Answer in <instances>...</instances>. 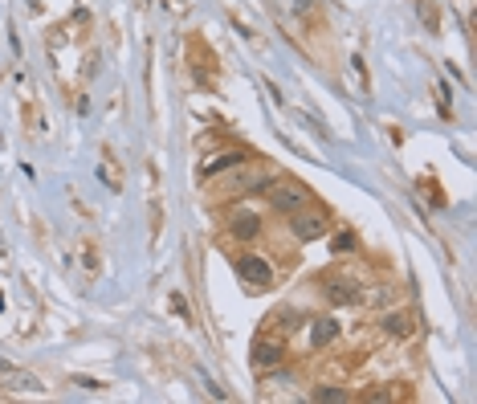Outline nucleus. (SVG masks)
Segmentation results:
<instances>
[{
    "mask_svg": "<svg viewBox=\"0 0 477 404\" xmlns=\"http://www.w3.org/2000/svg\"><path fill=\"white\" fill-rule=\"evenodd\" d=\"M229 172H232V176H220V180H216V188H213L220 200L249 196V192H265V188L274 184V176L262 172V168H245V163H237V168H229Z\"/></svg>",
    "mask_w": 477,
    "mask_h": 404,
    "instance_id": "1",
    "label": "nucleus"
},
{
    "mask_svg": "<svg viewBox=\"0 0 477 404\" xmlns=\"http://www.w3.org/2000/svg\"><path fill=\"white\" fill-rule=\"evenodd\" d=\"M306 200H310V192H306L302 184H294V180H286V184L274 180V184H269V204L278 212H298Z\"/></svg>",
    "mask_w": 477,
    "mask_h": 404,
    "instance_id": "2",
    "label": "nucleus"
},
{
    "mask_svg": "<svg viewBox=\"0 0 477 404\" xmlns=\"http://www.w3.org/2000/svg\"><path fill=\"white\" fill-rule=\"evenodd\" d=\"M232 266H237L241 282H249V286H257V290H269V286H274V270H269V261H265V258L241 253V258L232 261Z\"/></svg>",
    "mask_w": 477,
    "mask_h": 404,
    "instance_id": "3",
    "label": "nucleus"
},
{
    "mask_svg": "<svg viewBox=\"0 0 477 404\" xmlns=\"http://www.w3.org/2000/svg\"><path fill=\"white\" fill-rule=\"evenodd\" d=\"M322 286H327V298L335 302V307H355V302H363V290H359V282L355 278H322Z\"/></svg>",
    "mask_w": 477,
    "mask_h": 404,
    "instance_id": "4",
    "label": "nucleus"
},
{
    "mask_svg": "<svg viewBox=\"0 0 477 404\" xmlns=\"http://www.w3.org/2000/svg\"><path fill=\"white\" fill-rule=\"evenodd\" d=\"M330 233V221L327 212H294V237L298 241H318V237H327Z\"/></svg>",
    "mask_w": 477,
    "mask_h": 404,
    "instance_id": "5",
    "label": "nucleus"
},
{
    "mask_svg": "<svg viewBox=\"0 0 477 404\" xmlns=\"http://www.w3.org/2000/svg\"><path fill=\"white\" fill-rule=\"evenodd\" d=\"M249 155L245 151H220V155H213V160H204V168H200V176L213 180L216 172H229V168H237V163H245Z\"/></svg>",
    "mask_w": 477,
    "mask_h": 404,
    "instance_id": "6",
    "label": "nucleus"
},
{
    "mask_svg": "<svg viewBox=\"0 0 477 404\" xmlns=\"http://www.w3.org/2000/svg\"><path fill=\"white\" fill-rule=\"evenodd\" d=\"M281 356H286V347L281 343H253V364L257 368H274V364H281Z\"/></svg>",
    "mask_w": 477,
    "mask_h": 404,
    "instance_id": "7",
    "label": "nucleus"
},
{
    "mask_svg": "<svg viewBox=\"0 0 477 404\" xmlns=\"http://www.w3.org/2000/svg\"><path fill=\"white\" fill-rule=\"evenodd\" d=\"M335 339H339V323H335V319H314V327H310L314 347H330Z\"/></svg>",
    "mask_w": 477,
    "mask_h": 404,
    "instance_id": "8",
    "label": "nucleus"
},
{
    "mask_svg": "<svg viewBox=\"0 0 477 404\" xmlns=\"http://www.w3.org/2000/svg\"><path fill=\"white\" fill-rule=\"evenodd\" d=\"M262 233V217L257 212H241L237 221H232V237H241V241H253Z\"/></svg>",
    "mask_w": 477,
    "mask_h": 404,
    "instance_id": "9",
    "label": "nucleus"
},
{
    "mask_svg": "<svg viewBox=\"0 0 477 404\" xmlns=\"http://www.w3.org/2000/svg\"><path fill=\"white\" fill-rule=\"evenodd\" d=\"M383 331H388V335H408L412 331L408 315H400V310H395V315H383Z\"/></svg>",
    "mask_w": 477,
    "mask_h": 404,
    "instance_id": "10",
    "label": "nucleus"
},
{
    "mask_svg": "<svg viewBox=\"0 0 477 404\" xmlns=\"http://www.w3.org/2000/svg\"><path fill=\"white\" fill-rule=\"evenodd\" d=\"M314 400H322V404H343L347 392L335 388V384H322V388H314Z\"/></svg>",
    "mask_w": 477,
    "mask_h": 404,
    "instance_id": "11",
    "label": "nucleus"
},
{
    "mask_svg": "<svg viewBox=\"0 0 477 404\" xmlns=\"http://www.w3.org/2000/svg\"><path fill=\"white\" fill-rule=\"evenodd\" d=\"M330 249H335V253H351V249H355V233H335Z\"/></svg>",
    "mask_w": 477,
    "mask_h": 404,
    "instance_id": "12",
    "label": "nucleus"
},
{
    "mask_svg": "<svg viewBox=\"0 0 477 404\" xmlns=\"http://www.w3.org/2000/svg\"><path fill=\"white\" fill-rule=\"evenodd\" d=\"M371 302H376V307H388V302H392V290H388V286H376Z\"/></svg>",
    "mask_w": 477,
    "mask_h": 404,
    "instance_id": "13",
    "label": "nucleus"
},
{
    "mask_svg": "<svg viewBox=\"0 0 477 404\" xmlns=\"http://www.w3.org/2000/svg\"><path fill=\"white\" fill-rule=\"evenodd\" d=\"M420 16H425L428 29H437V9H432V4H420Z\"/></svg>",
    "mask_w": 477,
    "mask_h": 404,
    "instance_id": "14",
    "label": "nucleus"
}]
</instances>
